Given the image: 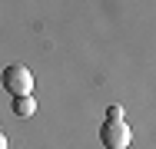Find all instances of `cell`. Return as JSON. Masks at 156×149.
<instances>
[{"label": "cell", "instance_id": "cell-1", "mask_svg": "<svg viewBox=\"0 0 156 149\" xmlns=\"http://www.w3.org/2000/svg\"><path fill=\"white\" fill-rule=\"evenodd\" d=\"M0 86L7 89L10 96H30L33 93V73L23 63H10V66H3V73H0Z\"/></svg>", "mask_w": 156, "mask_h": 149}, {"label": "cell", "instance_id": "cell-2", "mask_svg": "<svg viewBox=\"0 0 156 149\" xmlns=\"http://www.w3.org/2000/svg\"><path fill=\"white\" fill-rule=\"evenodd\" d=\"M100 143L106 149H126L133 143V129L126 126L123 119H106V123L100 126Z\"/></svg>", "mask_w": 156, "mask_h": 149}, {"label": "cell", "instance_id": "cell-3", "mask_svg": "<svg viewBox=\"0 0 156 149\" xmlns=\"http://www.w3.org/2000/svg\"><path fill=\"white\" fill-rule=\"evenodd\" d=\"M13 113L20 119H30L33 113H37V99H33V93L30 96H13Z\"/></svg>", "mask_w": 156, "mask_h": 149}, {"label": "cell", "instance_id": "cell-4", "mask_svg": "<svg viewBox=\"0 0 156 149\" xmlns=\"http://www.w3.org/2000/svg\"><path fill=\"white\" fill-rule=\"evenodd\" d=\"M106 119H123V109H120V106H110V109H106Z\"/></svg>", "mask_w": 156, "mask_h": 149}, {"label": "cell", "instance_id": "cell-5", "mask_svg": "<svg viewBox=\"0 0 156 149\" xmlns=\"http://www.w3.org/2000/svg\"><path fill=\"white\" fill-rule=\"evenodd\" d=\"M0 149H7V136L3 133H0Z\"/></svg>", "mask_w": 156, "mask_h": 149}]
</instances>
